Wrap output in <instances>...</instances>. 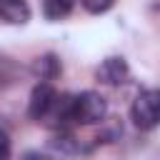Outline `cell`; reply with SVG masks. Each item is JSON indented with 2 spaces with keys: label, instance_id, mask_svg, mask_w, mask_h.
Returning a JSON list of instances; mask_svg holds the SVG:
<instances>
[{
  "label": "cell",
  "instance_id": "cell-3",
  "mask_svg": "<svg viewBox=\"0 0 160 160\" xmlns=\"http://www.w3.org/2000/svg\"><path fill=\"white\" fill-rule=\"evenodd\" d=\"M55 100H58L55 88H52L50 82H38V85L32 88V92H30L28 115H30L32 120H45V118L50 115V110H52Z\"/></svg>",
  "mask_w": 160,
  "mask_h": 160
},
{
  "label": "cell",
  "instance_id": "cell-5",
  "mask_svg": "<svg viewBox=\"0 0 160 160\" xmlns=\"http://www.w3.org/2000/svg\"><path fill=\"white\" fill-rule=\"evenodd\" d=\"M0 20L8 25H25L30 20L28 0H0Z\"/></svg>",
  "mask_w": 160,
  "mask_h": 160
},
{
  "label": "cell",
  "instance_id": "cell-4",
  "mask_svg": "<svg viewBox=\"0 0 160 160\" xmlns=\"http://www.w3.org/2000/svg\"><path fill=\"white\" fill-rule=\"evenodd\" d=\"M95 78L102 82V85H122V82H128V78H130V68H128V62H125V58H105L100 65H98V70H95Z\"/></svg>",
  "mask_w": 160,
  "mask_h": 160
},
{
  "label": "cell",
  "instance_id": "cell-2",
  "mask_svg": "<svg viewBox=\"0 0 160 160\" xmlns=\"http://www.w3.org/2000/svg\"><path fill=\"white\" fill-rule=\"evenodd\" d=\"M130 118L135 128L140 130H152L160 125V90H142L132 100Z\"/></svg>",
  "mask_w": 160,
  "mask_h": 160
},
{
  "label": "cell",
  "instance_id": "cell-9",
  "mask_svg": "<svg viewBox=\"0 0 160 160\" xmlns=\"http://www.w3.org/2000/svg\"><path fill=\"white\" fill-rule=\"evenodd\" d=\"M80 2H82V8H85L88 12H92V15L108 12V10L115 5V0H80Z\"/></svg>",
  "mask_w": 160,
  "mask_h": 160
},
{
  "label": "cell",
  "instance_id": "cell-6",
  "mask_svg": "<svg viewBox=\"0 0 160 160\" xmlns=\"http://www.w3.org/2000/svg\"><path fill=\"white\" fill-rule=\"evenodd\" d=\"M48 152H50L52 158L70 160V158L78 152V142H75L72 135H68V132H58V135L50 138V142H48Z\"/></svg>",
  "mask_w": 160,
  "mask_h": 160
},
{
  "label": "cell",
  "instance_id": "cell-8",
  "mask_svg": "<svg viewBox=\"0 0 160 160\" xmlns=\"http://www.w3.org/2000/svg\"><path fill=\"white\" fill-rule=\"evenodd\" d=\"M42 12L48 20H62L72 12V0H42Z\"/></svg>",
  "mask_w": 160,
  "mask_h": 160
},
{
  "label": "cell",
  "instance_id": "cell-1",
  "mask_svg": "<svg viewBox=\"0 0 160 160\" xmlns=\"http://www.w3.org/2000/svg\"><path fill=\"white\" fill-rule=\"evenodd\" d=\"M105 115H108V100L100 92L85 90L80 95H72V122L95 125V122H102Z\"/></svg>",
  "mask_w": 160,
  "mask_h": 160
},
{
  "label": "cell",
  "instance_id": "cell-7",
  "mask_svg": "<svg viewBox=\"0 0 160 160\" xmlns=\"http://www.w3.org/2000/svg\"><path fill=\"white\" fill-rule=\"evenodd\" d=\"M32 70H35V75L40 78V80H55L58 75H60V60H58V55H52V52H48V55H42V58H38L35 60V65H32Z\"/></svg>",
  "mask_w": 160,
  "mask_h": 160
},
{
  "label": "cell",
  "instance_id": "cell-10",
  "mask_svg": "<svg viewBox=\"0 0 160 160\" xmlns=\"http://www.w3.org/2000/svg\"><path fill=\"white\" fill-rule=\"evenodd\" d=\"M10 152H12V142H10V135L0 128V160H10Z\"/></svg>",
  "mask_w": 160,
  "mask_h": 160
},
{
  "label": "cell",
  "instance_id": "cell-11",
  "mask_svg": "<svg viewBox=\"0 0 160 160\" xmlns=\"http://www.w3.org/2000/svg\"><path fill=\"white\" fill-rule=\"evenodd\" d=\"M22 160H50L48 155H42L40 150H28L25 155H22Z\"/></svg>",
  "mask_w": 160,
  "mask_h": 160
}]
</instances>
